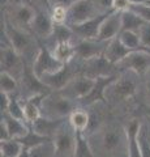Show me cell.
<instances>
[{"mask_svg": "<svg viewBox=\"0 0 150 157\" xmlns=\"http://www.w3.org/2000/svg\"><path fill=\"white\" fill-rule=\"evenodd\" d=\"M2 26V37L8 39L11 46L20 54L24 60H25V58H27V55L33 54V50L35 47L34 34L14 26L7 18H4Z\"/></svg>", "mask_w": 150, "mask_h": 157, "instance_id": "1", "label": "cell"}, {"mask_svg": "<svg viewBox=\"0 0 150 157\" xmlns=\"http://www.w3.org/2000/svg\"><path fill=\"white\" fill-rule=\"evenodd\" d=\"M77 109L76 101L61 96L57 92L50 93L42 104V115L50 118H68Z\"/></svg>", "mask_w": 150, "mask_h": 157, "instance_id": "2", "label": "cell"}, {"mask_svg": "<svg viewBox=\"0 0 150 157\" xmlns=\"http://www.w3.org/2000/svg\"><path fill=\"white\" fill-rule=\"evenodd\" d=\"M81 75V64L75 63V59L69 63H65L59 71L46 73L41 77V80L50 88L52 92H59L65 88L69 82Z\"/></svg>", "mask_w": 150, "mask_h": 157, "instance_id": "3", "label": "cell"}, {"mask_svg": "<svg viewBox=\"0 0 150 157\" xmlns=\"http://www.w3.org/2000/svg\"><path fill=\"white\" fill-rule=\"evenodd\" d=\"M37 41H38V52L31 67L34 73L41 78L46 73H52V72L59 71L64 64L57 60L54 56V54L51 52L50 47H47L45 43H42L39 38H37Z\"/></svg>", "mask_w": 150, "mask_h": 157, "instance_id": "4", "label": "cell"}, {"mask_svg": "<svg viewBox=\"0 0 150 157\" xmlns=\"http://www.w3.org/2000/svg\"><path fill=\"white\" fill-rule=\"evenodd\" d=\"M54 143L56 147L55 157H73L76 149V131L69 121L60 126L54 136Z\"/></svg>", "mask_w": 150, "mask_h": 157, "instance_id": "5", "label": "cell"}, {"mask_svg": "<svg viewBox=\"0 0 150 157\" xmlns=\"http://www.w3.org/2000/svg\"><path fill=\"white\" fill-rule=\"evenodd\" d=\"M103 13L94 0H75L68 8V25H76Z\"/></svg>", "mask_w": 150, "mask_h": 157, "instance_id": "6", "label": "cell"}, {"mask_svg": "<svg viewBox=\"0 0 150 157\" xmlns=\"http://www.w3.org/2000/svg\"><path fill=\"white\" fill-rule=\"evenodd\" d=\"M116 68L124 71H132L138 76L150 71V50H133L122 62L116 64Z\"/></svg>", "mask_w": 150, "mask_h": 157, "instance_id": "7", "label": "cell"}, {"mask_svg": "<svg viewBox=\"0 0 150 157\" xmlns=\"http://www.w3.org/2000/svg\"><path fill=\"white\" fill-rule=\"evenodd\" d=\"M134 76L138 75L133 73V76H130L125 73V75L119 76L118 80L108 86L107 92H106L107 97H111L115 101H125L134 97L137 92V81Z\"/></svg>", "mask_w": 150, "mask_h": 157, "instance_id": "8", "label": "cell"}, {"mask_svg": "<svg viewBox=\"0 0 150 157\" xmlns=\"http://www.w3.org/2000/svg\"><path fill=\"white\" fill-rule=\"evenodd\" d=\"M2 71L11 73L18 80V77H22L24 70H25V60L14 48L11 43L2 42Z\"/></svg>", "mask_w": 150, "mask_h": 157, "instance_id": "9", "label": "cell"}, {"mask_svg": "<svg viewBox=\"0 0 150 157\" xmlns=\"http://www.w3.org/2000/svg\"><path fill=\"white\" fill-rule=\"evenodd\" d=\"M116 66L112 64L104 54L98 56H94L91 59H88L85 62H81V75L90 78H97L99 76H108L114 75V68Z\"/></svg>", "mask_w": 150, "mask_h": 157, "instance_id": "10", "label": "cell"}, {"mask_svg": "<svg viewBox=\"0 0 150 157\" xmlns=\"http://www.w3.org/2000/svg\"><path fill=\"white\" fill-rule=\"evenodd\" d=\"M119 78L118 73H114V75H108V76H99L95 78L94 86L91 88V90L88 96H85L84 98H81L80 104L82 106H89L93 105L98 101H102L104 104H107V100H106V92H107L108 86Z\"/></svg>", "mask_w": 150, "mask_h": 157, "instance_id": "11", "label": "cell"}, {"mask_svg": "<svg viewBox=\"0 0 150 157\" xmlns=\"http://www.w3.org/2000/svg\"><path fill=\"white\" fill-rule=\"evenodd\" d=\"M94 82H95V78H90L84 75H80L76 78H73L68 85L65 88H63L57 93H60L61 96H64L67 98H71V100L79 101L89 94L91 88L94 86Z\"/></svg>", "mask_w": 150, "mask_h": 157, "instance_id": "12", "label": "cell"}, {"mask_svg": "<svg viewBox=\"0 0 150 157\" xmlns=\"http://www.w3.org/2000/svg\"><path fill=\"white\" fill-rule=\"evenodd\" d=\"M112 11L103 12V13L98 14V16H95L90 20H86V21L81 22V24H76V25H69V26L72 28V30L75 32L76 37H79L81 39H97L98 38V33H99L102 22Z\"/></svg>", "mask_w": 150, "mask_h": 157, "instance_id": "13", "label": "cell"}, {"mask_svg": "<svg viewBox=\"0 0 150 157\" xmlns=\"http://www.w3.org/2000/svg\"><path fill=\"white\" fill-rule=\"evenodd\" d=\"M34 8H35V16L31 22V33L39 39L50 38L52 36L55 25L51 18L50 12L43 8H38V7Z\"/></svg>", "mask_w": 150, "mask_h": 157, "instance_id": "14", "label": "cell"}, {"mask_svg": "<svg viewBox=\"0 0 150 157\" xmlns=\"http://www.w3.org/2000/svg\"><path fill=\"white\" fill-rule=\"evenodd\" d=\"M108 42H101L98 39H79V42L75 43L76 58L80 62H85L88 59L94 56L102 55L107 47Z\"/></svg>", "mask_w": 150, "mask_h": 157, "instance_id": "15", "label": "cell"}, {"mask_svg": "<svg viewBox=\"0 0 150 157\" xmlns=\"http://www.w3.org/2000/svg\"><path fill=\"white\" fill-rule=\"evenodd\" d=\"M120 32H122V12L114 9L102 22L97 39L101 42H108L118 37Z\"/></svg>", "mask_w": 150, "mask_h": 157, "instance_id": "16", "label": "cell"}, {"mask_svg": "<svg viewBox=\"0 0 150 157\" xmlns=\"http://www.w3.org/2000/svg\"><path fill=\"white\" fill-rule=\"evenodd\" d=\"M11 16H12L11 20H8L7 17L5 18L8 21H11L14 26L31 33V22L35 16V8L33 4L24 3V4H18V6L13 7V12L11 13Z\"/></svg>", "mask_w": 150, "mask_h": 157, "instance_id": "17", "label": "cell"}, {"mask_svg": "<svg viewBox=\"0 0 150 157\" xmlns=\"http://www.w3.org/2000/svg\"><path fill=\"white\" fill-rule=\"evenodd\" d=\"M21 78L24 88L30 93V96L39 94V93H52V90L35 75L34 71H33V67L29 66L27 63H25V70H24V75Z\"/></svg>", "mask_w": 150, "mask_h": 157, "instance_id": "18", "label": "cell"}, {"mask_svg": "<svg viewBox=\"0 0 150 157\" xmlns=\"http://www.w3.org/2000/svg\"><path fill=\"white\" fill-rule=\"evenodd\" d=\"M67 121H68V118H50L41 115L30 127L38 134L54 139V136L57 132V130L60 128V126Z\"/></svg>", "mask_w": 150, "mask_h": 157, "instance_id": "19", "label": "cell"}, {"mask_svg": "<svg viewBox=\"0 0 150 157\" xmlns=\"http://www.w3.org/2000/svg\"><path fill=\"white\" fill-rule=\"evenodd\" d=\"M140 127H141V122H140L138 119H132L127 124V127H125L129 157H142L141 156V149H140V144H138Z\"/></svg>", "mask_w": 150, "mask_h": 157, "instance_id": "20", "label": "cell"}, {"mask_svg": "<svg viewBox=\"0 0 150 157\" xmlns=\"http://www.w3.org/2000/svg\"><path fill=\"white\" fill-rule=\"evenodd\" d=\"M130 51L132 50H129L127 46H124V43L120 41V38L118 36L116 38L108 41L107 47H106V50H104V56L107 58L112 64L116 66L119 62H122Z\"/></svg>", "mask_w": 150, "mask_h": 157, "instance_id": "21", "label": "cell"}, {"mask_svg": "<svg viewBox=\"0 0 150 157\" xmlns=\"http://www.w3.org/2000/svg\"><path fill=\"white\" fill-rule=\"evenodd\" d=\"M2 121L5 123L11 139H20V137L25 136L29 131V126L25 122L12 117L8 113H2Z\"/></svg>", "mask_w": 150, "mask_h": 157, "instance_id": "22", "label": "cell"}, {"mask_svg": "<svg viewBox=\"0 0 150 157\" xmlns=\"http://www.w3.org/2000/svg\"><path fill=\"white\" fill-rule=\"evenodd\" d=\"M54 56L63 64L72 62L76 59V51H75V43L72 42H57L54 43L52 48H50Z\"/></svg>", "mask_w": 150, "mask_h": 157, "instance_id": "23", "label": "cell"}, {"mask_svg": "<svg viewBox=\"0 0 150 157\" xmlns=\"http://www.w3.org/2000/svg\"><path fill=\"white\" fill-rule=\"evenodd\" d=\"M146 22L142 20L137 13H134L132 9H127V11L122 12V32L123 30H133L138 32L144 24Z\"/></svg>", "mask_w": 150, "mask_h": 157, "instance_id": "24", "label": "cell"}, {"mask_svg": "<svg viewBox=\"0 0 150 157\" xmlns=\"http://www.w3.org/2000/svg\"><path fill=\"white\" fill-rule=\"evenodd\" d=\"M17 140L24 145V148H25V149H31V148H34V147L39 145V144L47 143V141H54V139H52V137L43 136V135H41V134H38V132H35L30 126H29L27 134H26L25 136L20 137V139H17Z\"/></svg>", "mask_w": 150, "mask_h": 157, "instance_id": "25", "label": "cell"}, {"mask_svg": "<svg viewBox=\"0 0 150 157\" xmlns=\"http://www.w3.org/2000/svg\"><path fill=\"white\" fill-rule=\"evenodd\" d=\"M73 157H95L88 141V135L84 131H76V149Z\"/></svg>", "mask_w": 150, "mask_h": 157, "instance_id": "26", "label": "cell"}, {"mask_svg": "<svg viewBox=\"0 0 150 157\" xmlns=\"http://www.w3.org/2000/svg\"><path fill=\"white\" fill-rule=\"evenodd\" d=\"M25 149L24 145L17 139H8L0 143V152L2 157H18L22 151Z\"/></svg>", "mask_w": 150, "mask_h": 157, "instance_id": "27", "label": "cell"}, {"mask_svg": "<svg viewBox=\"0 0 150 157\" xmlns=\"http://www.w3.org/2000/svg\"><path fill=\"white\" fill-rule=\"evenodd\" d=\"M76 36L75 32L68 24H55L54 32H52V38H54V43L57 42H72V39Z\"/></svg>", "mask_w": 150, "mask_h": 157, "instance_id": "28", "label": "cell"}, {"mask_svg": "<svg viewBox=\"0 0 150 157\" xmlns=\"http://www.w3.org/2000/svg\"><path fill=\"white\" fill-rule=\"evenodd\" d=\"M120 41L124 43V46H127L129 50H145L141 45V39H140L138 32L133 30H123L119 34Z\"/></svg>", "mask_w": 150, "mask_h": 157, "instance_id": "29", "label": "cell"}, {"mask_svg": "<svg viewBox=\"0 0 150 157\" xmlns=\"http://www.w3.org/2000/svg\"><path fill=\"white\" fill-rule=\"evenodd\" d=\"M69 123L76 131H84L86 130L89 123V113H86L81 109H76L72 114L68 117Z\"/></svg>", "mask_w": 150, "mask_h": 157, "instance_id": "30", "label": "cell"}, {"mask_svg": "<svg viewBox=\"0 0 150 157\" xmlns=\"http://www.w3.org/2000/svg\"><path fill=\"white\" fill-rule=\"evenodd\" d=\"M120 143H122V135L115 130L106 131L102 136V147L104 151H115L120 145Z\"/></svg>", "mask_w": 150, "mask_h": 157, "instance_id": "31", "label": "cell"}, {"mask_svg": "<svg viewBox=\"0 0 150 157\" xmlns=\"http://www.w3.org/2000/svg\"><path fill=\"white\" fill-rule=\"evenodd\" d=\"M56 153V147L54 141H47L34 147V148L29 149L30 157H55Z\"/></svg>", "mask_w": 150, "mask_h": 157, "instance_id": "32", "label": "cell"}, {"mask_svg": "<svg viewBox=\"0 0 150 157\" xmlns=\"http://www.w3.org/2000/svg\"><path fill=\"white\" fill-rule=\"evenodd\" d=\"M138 144H140V149H141V156L150 157V135L148 128V122L146 123H141V127H140Z\"/></svg>", "mask_w": 150, "mask_h": 157, "instance_id": "33", "label": "cell"}, {"mask_svg": "<svg viewBox=\"0 0 150 157\" xmlns=\"http://www.w3.org/2000/svg\"><path fill=\"white\" fill-rule=\"evenodd\" d=\"M0 88H2V92L11 94V93H14L18 89V81L11 73L2 71V73H0Z\"/></svg>", "mask_w": 150, "mask_h": 157, "instance_id": "34", "label": "cell"}, {"mask_svg": "<svg viewBox=\"0 0 150 157\" xmlns=\"http://www.w3.org/2000/svg\"><path fill=\"white\" fill-rule=\"evenodd\" d=\"M5 113H8V114H11L12 117L17 118V119H20V121H22V122H25V123H26L25 111H24V105L21 104L20 101H18V98L16 96L11 97V102H9L8 111H5Z\"/></svg>", "mask_w": 150, "mask_h": 157, "instance_id": "35", "label": "cell"}, {"mask_svg": "<svg viewBox=\"0 0 150 157\" xmlns=\"http://www.w3.org/2000/svg\"><path fill=\"white\" fill-rule=\"evenodd\" d=\"M51 18L54 24H67L68 20V8L65 7H54L51 9Z\"/></svg>", "mask_w": 150, "mask_h": 157, "instance_id": "36", "label": "cell"}, {"mask_svg": "<svg viewBox=\"0 0 150 157\" xmlns=\"http://www.w3.org/2000/svg\"><path fill=\"white\" fill-rule=\"evenodd\" d=\"M129 9H132L134 13H137L146 22H150V6L149 4H130Z\"/></svg>", "mask_w": 150, "mask_h": 157, "instance_id": "37", "label": "cell"}, {"mask_svg": "<svg viewBox=\"0 0 150 157\" xmlns=\"http://www.w3.org/2000/svg\"><path fill=\"white\" fill-rule=\"evenodd\" d=\"M138 36L141 39V45L145 50H150V22H145L140 28Z\"/></svg>", "mask_w": 150, "mask_h": 157, "instance_id": "38", "label": "cell"}, {"mask_svg": "<svg viewBox=\"0 0 150 157\" xmlns=\"http://www.w3.org/2000/svg\"><path fill=\"white\" fill-rule=\"evenodd\" d=\"M99 126H101L99 117L97 114H94V113H91V114H89V123H88V127H86V130H85V134L91 135L93 132H95L99 128Z\"/></svg>", "mask_w": 150, "mask_h": 157, "instance_id": "39", "label": "cell"}, {"mask_svg": "<svg viewBox=\"0 0 150 157\" xmlns=\"http://www.w3.org/2000/svg\"><path fill=\"white\" fill-rule=\"evenodd\" d=\"M95 4L98 6V8L102 12H107V11H112L114 9V4L115 0H94Z\"/></svg>", "mask_w": 150, "mask_h": 157, "instance_id": "40", "label": "cell"}, {"mask_svg": "<svg viewBox=\"0 0 150 157\" xmlns=\"http://www.w3.org/2000/svg\"><path fill=\"white\" fill-rule=\"evenodd\" d=\"M129 6H130L129 0H115L114 9L115 11H118V12H123V11L129 9Z\"/></svg>", "mask_w": 150, "mask_h": 157, "instance_id": "41", "label": "cell"}, {"mask_svg": "<svg viewBox=\"0 0 150 157\" xmlns=\"http://www.w3.org/2000/svg\"><path fill=\"white\" fill-rule=\"evenodd\" d=\"M0 98H2V113H5V111H8L9 102H11V97H9L8 93L2 92L0 93Z\"/></svg>", "mask_w": 150, "mask_h": 157, "instance_id": "42", "label": "cell"}, {"mask_svg": "<svg viewBox=\"0 0 150 157\" xmlns=\"http://www.w3.org/2000/svg\"><path fill=\"white\" fill-rule=\"evenodd\" d=\"M73 2H75V0H50L51 9L54 8V7H65V8H69V6Z\"/></svg>", "mask_w": 150, "mask_h": 157, "instance_id": "43", "label": "cell"}, {"mask_svg": "<svg viewBox=\"0 0 150 157\" xmlns=\"http://www.w3.org/2000/svg\"><path fill=\"white\" fill-rule=\"evenodd\" d=\"M8 139H11V136H9V132H8L5 123L2 121V123H0V140L3 141V140H8Z\"/></svg>", "mask_w": 150, "mask_h": 157, "instance_id": "44", "label": "cell"}, {"mask_svg": "<svg viewBox=\"0 0 150 157\" xmlns=\"http://www.w3.org/2000/svg\"><path fill=\"white\" fill-rule=\"evenodd\" d=\"M34 2L38 4V6H41L43 9L46 8V11L51 12V3H50V0H34Z\"/></svg>", "mask_w": 150, "mask_h": 157, "instance_id": "45", "label": "cell"}, {"mask_svg": "<svg viewBox=\"0 0 150 157\" xmlns=\"http://www.w3.org/2000/svg\"><path fill=\"white\" fill-rule=\"evenodd\" d=\"M142 110L145 113V115H146V118H149V119H150V105H144Z\"/></svg>", "mask_w": 150, "mask_h": 157, "instance_id": "46", "label": "cell"}, {"mask_svg": "<svg viewBox=\"0 0 150 157\" xmlns=\"http://www.w3.org/2000/svg\"><path fill=\"white\" fill-rule=\"evenodd\" d=\"M130 4H148L150 0H129Z\"/></svg>", "mask_w": 150, "mask_h": 157, "instance_id": "47", "label": "cell"}, {"mask_svg": "<svg viewBox=\"0 0 150 157\" xmlns=\"http://www.w3.org/2000/svg\"><path fill=\"white\" fill-rule=\"evenodd\" d=\"M18 157H30V155H29V149H24L22 153L18 156Z\"/></svg>", "mask_w": 150, "mask_h": 157, "instance_id": "48", "label": "cell"}, {"mask_svg": "<svg viewBox=\"0 0 150 157\" xmlns=\"http://www.w3.org/2000/svg\"><path fill=\"white\" fill-rule=\"evenodd\" d=\"M145 89H146L148 96L150 97V80H148V81H146V86H145Z\"/></svg>", "mask_w": 150, "mask_h": 157, "instance_id": "49", "label": "cell"}, {"mask_svg": "<svg viewBox=\"0 0 150 157\" xmlns=\"http://www.w3.org/2000/svg\"><path fill=\"white\" fill-rule=\"evenodd\" d=\"M0 2H2V7H8V4H9V2H11V0H0Z\"/></svg>", "mask_w": 150, "mask_h": 157, "instance_id": "50", "label": "cell"}, {"mask_svg": "<svg viewBox=\"0 0 150 157\" xmlns=\"http://www.w3.org/2000/svg\"><path fill=\"white\" fill-rule=\"evenodd\" d=\"M146 121H148V128H149V135H150V119L146 118Z\"/></svg>", "mask_w": 150, "mask_h": 157, "instance_id": "51", "label": "cell"}, {"mask_svg": "<svg viewBox=\"0 0 150 157\" xmlns=\"http://www.w3.org/2000/svg\"><path fill=\"white\" fill-rule=\"evenodd\" d=\"M148 4H149V6H150V2H149V3H148Z\"/></svg>", "mask_w": 150, "mask_h": 157, "instance_id": "52", "label": "cell"}]
</instances>
